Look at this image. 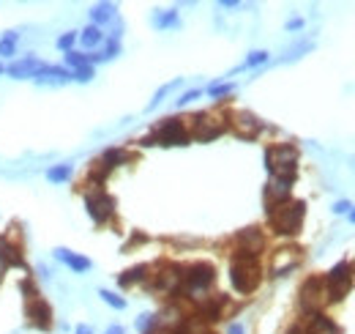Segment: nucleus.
I'll list each match as a JSON object with an SVG mask.
<instances>
[{
  "instance_id": "1",
  "label": "nucleus",
  "mask_w": 355,
  "mask_h": 334,
  "mask_svg": "<svg viewBox=\"0 0 355 334\" xmlns=\"http://www.w3.org/2000/svg\"><path fill=\"white\" fill-rule=\"evenodd\" d=\"M304 217H306L304 200H284V203L268 208V222H271L273 233H279V236H295L304 225Z\"/></svg>"
},
{
  "instance_id": "2",
  "label": "nucleus",
  "mask_w": 355,
  "mask_h": 334,
  "mask_svg": "<svg viewBox=\"0 0 355 334\" xmlns=\"http://www.w3.org/2000/svg\"><path fill=\"white\" fill-rule=\"evenodd\" d=\"M265 167L273 178H284V181H295L298 173V148L290 143L273 145L265 151Z\"/></svg>"
},
{
  "instance_id": "3",
  "label": "nucleus",
  "mask_w": 355,
  "mask_h": 334,
  "mask_svg": "<svg viewBox=\"0 0 355 334\" xmlns=\"http://www.w3.org/2000/svg\"><path fill=\"white\" fill-rule=\"evenodd\" d=\"M262 280V272H260V263L257 258H243V255H235L232 266H230V283L238 294H252L257 291Z\"/></svg>"
},
{
  "instance_id": "4",
  "label": "nucleus",
  "mask_w": 355,
  "mask_h": 334,
  "mask_svg": "<svg viewBox=\"0 0 355 334\" xmlns=\"http://www.w3.org/2000/svg\"><path fill=\"white\" fill-rule=\"evenodd\" d=\"M188 129L183 123V118H167L164 123H159V129L143 140V145H188Z\"/></svg>"
},
{
  "instance_id": "5",
  "label": "nucleus",
  "mask_w": 355,
  "mask_h": 334,
  "mask_svg": "<svg viewBox=\"0 0 355 334\" xmlns=\"http://www.w3.org/2000/svg\"><path fill=\"white\" fill-rule=\"evenodd\" d=\"M213 283H216V269H213L210 263H194V266H188V269L183 272V285H186V291H188L191 296L205 294Z\"/></svg>"
},
{
  "instance_id": "6",
  "label": "nucleus",
  "mask_w": 355,
  "mask_h": 334,
  "mask_svg": "<svg viewBox=\"0 0 355 334\" xmlns=\"http://www.w3.org/2000/svg\"><path fill=\"white\" fill-rule=\"evenodd\" d=\"M350 263H336L331 272H328V277H326V291H328V299L331 302H342L347 294H350Z\"/></svg>"
},
{
  "instance_id": "7",
  "label": "nucleus",
  "mask_w": 355,
  "mask_h": 334,
  "mask_svg": "<svg viewBox=\"0 0 355 334\" xmlns=\"http://www.w3.org/2000/svg\"><path fill=\"white\" fill-rule=\"evenodd\" d=\"M326 296H328V291H326V280L323 277H309L304 285H301V307L306 310V313H320V307L326 305Z\"/></svg>"
},
{
  "instance_id": "8",
  "label": "nucleus",
  "mask_w": 355,
  "mask_h": 334,
  "mask_svg": "<svg viewBox=\"0 0 355 334\" xmlns=\"http://www.w3.org/2000/svg\"><path fill=\"white\" fill-rule=\"evenodd\" d=\"M85 208H88V214H90V219L96 222V225H104L110 217H112V211H115V200L107 195V192H90L88 198H85Z\"/></svg>"
},
{
  "instance_id": "9",
  "label": "nucleus",
  "mask_w": 355,
  "mask_h": 334,
  "mask_svg": "<svg viewBox=\"0 0 355 334\" xmlns=\"http://www.w3.org/2000/svg\"><path fill=\"white\" fill-rule=\"evenodd\" d=\"M235 244H238V252L235 255H243V258H257L260 250L265 247V239L257 228H246L235 236Z\"/></svg>"
},
{
  "instance_id": "10",
  "label": "nucleus",
  "mask_w": 355,
  "mask_h": 334,
  "mask_svg": "<svg viewBox=\"0 0 355 334\" xmlns=\"http://www.w3.org/2000/svg\"><path fill=\"white\" fill-rule=\"evenodd\" d=\"M232 129H235V134H241V137L252 140V137H257V134H260L262 121H260L257 115H252L249 110H238V112H232Z\"/></svg>"
},
{
  "instance_id": "11",
  "label": "nucleus",
  "mask_w": 355,
  "mask_h": 334,
  "mask_svg": "<svg viewBox=\"0 0 355 334\" xmlns=\"http://www.w3.org/2000/svg\"><path fill=\"white\" fill-rule=\"evenodd\" d=\"M191 121H194L191 134H194V140H199V143H208V140H216L219 134H224V123L216 121V118L197 115V118H191Z\"/></svg>"
},
{
  "instance_id": "12",
  "label": "nucleus",
  "mask_w": 355,
  "mask_h": 334,
  "mask_svg": "<svg viewBox=\"0 0 355 334\" xmlns=\"http://www.w3.org/2000/svg\"><path fill=\"white\" fill-rule=\"evenodd\" d=\"M44 63L36 58V55H27V58H19V60H11L8 66H5V74L8 77H14V80H33L36 74H38V69H41Z\"/></svg>"
},
{
  "instance_id": "13",
  "label": "nucleus",
  "mask_w": 355,
  "mask_h": 334,
  "mask_svg": "<svg viewBox=\"0 0 355 334\" xmlns=\"http://www.w3.org/2000/svg\"><path fill=\"white\" fill-rule=\"evenodd\" d=\"M27 321H30V326H36V329H49V326H52V310H49V305H47L44 299L33 296V299L27 302Z\"/></svg>"
},
{
  "instance_id": "14",
  "label": "nucleus",
  "mask_w": 355,
  "mask_h": 334,
  "mask_svg": "<svg viewBox=\"0 0 355 334\" xmlns=\"http://www.w3.org/2000/svg\"><path fill=\"white\" fill-rule=\"evenodd\" d=\"M33 82H36V85H55V88H60V85L71 82V71H66L63 66H49V63H44V66L38 69V74L33 77Z\"/></svg>"
},
{
  "instance_id": "15",
  "label": "nucleus",
  "mask_w": 355,
  "mask_h": 334,
  "mask_svg": "<svg viewBox=\"0 0 355 334\" xmlns=\"http://www.w3.org/2000/svg\"><path fill=\"white\" fill-rule=\"evenodd\" d=\"M180 285H183V272L178 266H164L156 274V280H154V288L156 291H164V294H178Z\"/></svg>"
},
{
  "instance_id": "16",
  "label": "nucleus",
  "mask_w": 355,
  "mask_h": 334,
  "mask_svg": "<svg viewBox=\"0 0 355 334\" xmlns=\"http://www.w3.org/2000/svg\"><path fill=\"white\" fill-rule=\"evenodd\" d=\"M55 258L60 261V263H66L71 272H77V274H85V272H90V258H85V255H77V252H71V250H66V247H58L55 250Z\"/></svg>"
},
{
  "instance_id": "17",
  "label": "nucleus",
  "mask_w": 355,
  "mask_h": 334,
  "mask_svg": "<svg viewBox=\"0 0 355 334\" xmlns=\"http://www.w3.org/2000/svg\"><path fill=\"white\" fill-rule=\"evenodd\" d=\"M115 19H118V5L115 3H99V5L90 8V25H96V27H104V25H110Z\"/></svg>"
},
{
  "instance_id": "18",
  "label": "nucleus",
  "mask_w": 355,
  "mask_h": 334,
  "mask_svg": "<svg viewBox=\"0 0 355 334\" xmlns=\"http://www.w3.org/2000/svg\"><path fill=\"white\" fill-rule=\"evenodd\" d=\"M224 307H227V296H213V299H208V302H202L199 305V318L202 321H221V315H224Z\"/></svg>"
},
{
  "instance_id": "19",
  "label": "nucleus",
  "mask_w": 355,
  "mask_h": 334,
  "mask_svg": "<svg viewBox=\"0 0 355 334\" xmlns=\"http://www.w3.org/2000/svg\"><path fill=\"white\" fill-rule=\"evenodd\" d=\"M304 334H342V329H339L328 315L315 313V315H312V321H309V326L304 329Z\"/></svg>"
},
{
  "instance_id": "20",
  "label": "nucleus",
  "mask_w": 355,
  "mask_h": 334,
  "mask_svg": "<svg viewBox=\"0 0 355 334\" xmlns=\"http://www.w3.org/2000/svg\"><path fill=\"white\" fill-rule=\"evenodd\" d=\"M151 22H154V27H159V30L180 27V14H178L175 8H167V11H154Z\"/></svg>"
},
{
  "instance_id": "21",
  "label": "nucleus",
  "mask_w": 355,
  "mask_h": 334,
  "mask_svg": "<svg viewBox=\"0 0 355 334\" xmlns=\"http://www.w3.org/2000/svg\"><path fill=\"white\" fill-rule=\"evenodd\" d=\"M79 41L85 49H96L99 44H104V30L96 25H88L85 30H79Z\"/></svg>"
},
{
  "instance_id": "22",
  "label": "nucleus",
  "mask_w": 355,
  "mask_h": 334,
  "mask_svg": "<svg viewBox=\"0 0 355 334\" xmlns=\"http://www.w3.org/2000/svg\"><path fill=\"white\" fill-rule=\"evenodd\" d=\"M0 263H3V269H5V266H22L19 250L11 247V244H5V241H0Z\"/></svg>"
},
{
  "instance_id": "23",
  "label": "nucleus",
  "mask_w": 355,
  "mask_h": 334,
  "mask_svg": "<svg viewBox=\"0 0 355 334\" xmlns=\"http://www.w3.org/2000/svg\"><path fill=\"white\" fill-rule=\"evenodd\" d=\"M145 272H148V266H134V269H129V272H123V274L118 277V285H121V288H129V285L145 280Z\"/></svg>"
},
{
  "instance_id": "24",
  "label": "nucleus",
  "mask_w": 355,
  "mask_h": 334,
  "mask_svg": "<svg viewBox=\"0 0 355 334\" xmlns=\"http://www.w3.org/2000/svg\"><path fill=\"white\" fill-rule=\"evenodd\" d=\"M129 156H126V151H121V148H110V151H104V156H101V167L104 170H110V167H118V165H123Z\"/></svg>"
},
{
  "instance_id": "25",
  "label": "nucleus",
  "mask_w": 355,
  "mask_h": 334,
  "mask_svg": "<svg viewBox=\"0 0 355 334\" xmlns=\"http://www.w3.org/2000/svg\"><path fill=\"white\" fill-rule=\"evenodd\" d=\"M71 173H74V167H71V165H55V167H49V170H47V181H52V184H63V181H69V178H71Z\"/></svg>"
},
{
  "instance_id": "26",
  "label": "nucleus",
  "mask_w": 355,
  "mask_h": 334,
  "mask_svg": "<svg viewBox=\"0 0 355 334\" xmlns=\"http://www.w3.org/2000/svg\"><path fill=\"white\" fill-rule=\"evenodd\" d=\"M312 47H315L312 41H298V44H293V47H290V49H287V52H284V55L279 58V63H290V60H298V58H301L304 52H309Z\"/></svg>"
},
{
  "instance_id": "27",
  "label": "nucleus",
  "mask_w": 355,
  "mask_h": 334,
  "mask_svg": "<svg viewBox=\"0 0 355 334\" xmlns=\"http://www.w3.org/2000/svg\"><path fill=\"white\" fill-rule=\"evenodd\" d=\"M16 38H19V33H14V30L3 33V38H0V58L16 55Z\"/></svg>"
},
{
  "instance_id": "28",
  "label": "nucleus",
  "mask_w": 355,
  "mask_h": 334,
  "mask_svg": "<svg viewBox=\"0 0 355 334\" xmlns=\"http://www.w3.org/2000/svg\"><path fill=\"white\" fill-rule=\"evenodd\" d=\"M262 63H268V52L265 49H254V52H249V58L235 69V71H243V69H257V66H262Z\"/></svg>"
},
{
  "instance_id": "29",
  "label": "nucleus",
  "mask_w": 355,
  "mask_h": 334,
  "mask_svg": "<svg viewBox=\"0 0 355 334\" xmlns=\"http://www.w3.org/2000/svg\"><path fill=\"white\" fill-rule=\"evenodd\" d=\"M178 85H180V80H173V82H167V85H162V88L156 91V96L151 99V104H148V110H156V107H159V104H162V102H164V99H167V96H170V93L175 91Z\"/></svg>"
},
{
  "instance_id": "30",
  "label": "nucleus",
  "mask_w": 355,
  "mask_h": 334,
  "mask_svg": "<svg viewBox=\"0 0 355 334\" xmlns=\"http://www.w3.org/2000/svg\"><path fill=\"white\" fill-rule=\"evenodd\" d=\"M99 296H101V302L110 305L112 310H126V299H123V296H118V294H112V291H107V288H101Z\"/></svg>"
},
{
  "instance_id": "31",
  "label": "nucleus",
  "mask_w": 355,
  "mask_h": 334,
  "mask_svg": "<svg viewBox=\"0 0 355 334\" xmlns=\"http://www.w3.org/2000/svg\"><path fill=\"white\" fill-rule=\"evenodd\" d=\"M66 66H71V69H82V66H90V58H88V52H77V49H71V52H66Z\"/></svg>"
},
{
  "instance_id": "32",
  "label": "nucleus",
  "mask_w": 355,
  "mask_h": 334,
  "mask_svg": "<svg viewBox=\"0 0 355 334\" xmlns=\"http://www.w3.org/2000/svg\"><path fill=\"white\" fill-rule=\"evenodd\" d=\"M156 324H159V318H156L154 313H145V315H140V318H137V332L151 334L154 329H156Z\"/></svg>"
},
{
  "instance_id": "33",
  "label": "nucleus",
  "mask_w": 355,
  "mask_h": 334,
  "mask_svg": "<svg viewBox=\"0 0 355 334\" xmlns=\"http://www.w3.org/2000/svg\"><path fill=\"white\" fill-rule=\"evenodd\" d=\"M235 91V82H213V85H208V93L213 96V99H221V96H230Z\"/></svg>"
},
{
  "instance_id": "34",
  "label": "nucleus",
  "mask_w": 355,
  "mask_h": 334,
  "mask_svg": "<svg viewBox=\"0 0 355 334\" xmlns=\"http://www.w3.org/2000/svg\"><path fill=\"white\" fill-rule=\"evenodd\" d=\"M79 38V33L77 30H69V33H63L60 38H58V49H66V52H71V47H74V41Z\"/></svg>"
},
{
  "instance_id": "35",
  "label": "nucleus",
  "mask_w": 355,
  "mask_h": 334,
  "mask_svg": "<svg viewBox=\"0 0 355 334\" xmlns=\"http://www.w3.org/2000/svg\"><path fill=\"white\" fill-rule=\"evenodd\" d=\"M71 80H74V82H90V80H93V66L71 69Z\"/></svg>"
},
{
  "instance_id": "36",
  "label": "nucleus",
  "mask_w": 355,
  "mask_h": 334,
  "mask_svg": "<svg viewBox=\"0 0 355 334\" xmlns=\"http://www.w3.org/2000/svg\"><path fill=\"white\" fill-rule=\"evenodd\" d=\"M199 93H202V91H186V93H183L180 99H175V104H178V107H186L188 102H194V99H199Z\"/></svg>"
},
{
  "instance_id": "37",
  "label": "nucleus",
  "mask_w": 355,
  "mask_h": 334,
  "mask_svg": "<svg viewBox=\"0 0 355 334\" xmlns=\"http://www.w3.org/2000/svg\"><path fill=\"white\" fill-rule=\"evenodd\" d=\"M353 211V203L350 200H336L334 203V214H350Z\"/></svg>"
},
{
  "instance_id": "38",
  "label": "nucleus",
  "mask_w": 355,
  "mask_h": 334,
  "mask_svg": "<svg viewBox=\"0 0 355 334\" xmlns=\"http://www.w3.org/2000/svg\"><path fill=\"white\" fill-rule=\"evenodd\" d=\"M301 27H304V19L301 16H295V19L287 22V30H301Z\"/></svg>"
},
{
  "instance_id": "39",
  "label": "nucleus",
  "mask_w": 355,
  "mask_h": 334,
  "mask_svg": "<svg viewBox=\"0 0 355 334\" xmlns=\"http://www.w3.org/2000/svg\"><path fill=\"white\" fill-rule=\"evenodd\" d=\"M227 334H246V329H243V324H230Z\"/></svg>"
},
{
  "instance_id": "40",
  "label": "nucleus",
  "mask_w": 355,
  "mask_h": 334,
  "mask_svg": "<svg viewBox=\"0 0 355 334\" xmlns=\"http://www.w3.org/2000/svg\"><path fill=\"white\" fill-rule=\"evenodd\" d=\"M74 334H93V329H90L88 324H79V326L74 329Z\"/></svg>"
},
{
  "instance_id": "41",
  "label": "nucleus",
  "mask_w": 355,
  "mask_h": 334,
  "mask_svg": "<svg viewBox=\"0 0 355 334\" xmlns=\"http://www.w3.org/2000/svg\"><path fill=\"white\" fill-rule=\"evenodd\" d=\"M221 8H238V0H221Z\"/></svg>"
},
{
  "instance_id": "42",
  "label": "nucleus",
  "mask_w": 355,
  "mask_h": 334,
  "mask_svg": "<svg viewBox=\"0 0 355 334\" xmlns=\"http://www.w3.org/2000/svg\"><path fill=\"white\" fill-rule=\"evenodd\" d=\"M107 334H126V332H123V326H110Z\"/></svg>"
},
{
  "instance_id": "43",
  "label": "nucleus",
  "mask_w": 355,
  "mask_h": 334,
  "mask_svg": "<svg viewBox=\"0 0 355 334\" xmlns=\"http://www.w3.org/2000/svg\"><path fill=\"white\" fill-rule=\"evenodd\" d=\"M287 334H304V329H301V326H293V329H290Z\"/></svg>"
},
{
  "instance_id": "44",
  "label": "nucleus",
  "mask_w": 355,
  "mask_h": 334,
  "mask_svg": "<svg viewBox=\"0 0 355 334\" xmlns=\"http://www.w3.org/2000/svg\"><path fill=\"white\" fill-rule=\"evenodd\" d=\"M350 222L355 225V206H353V211H350Z\"/></svg>"
},
{
  "instance_id": "45",
  "label": "nucleus",
  "mask_w": 355,
  "mask_h": 334,
  "mask_svg": "<svg viewBox=\"0 0 355 334\" xmlns=\"http://www.w3.org/2000/svg\"><path fill=\"white\" fill-rule=\"evenodd\" d=\"M3 71H5V69H3V66H0V74H3Z\"/></svg>"
}]
</instances>
